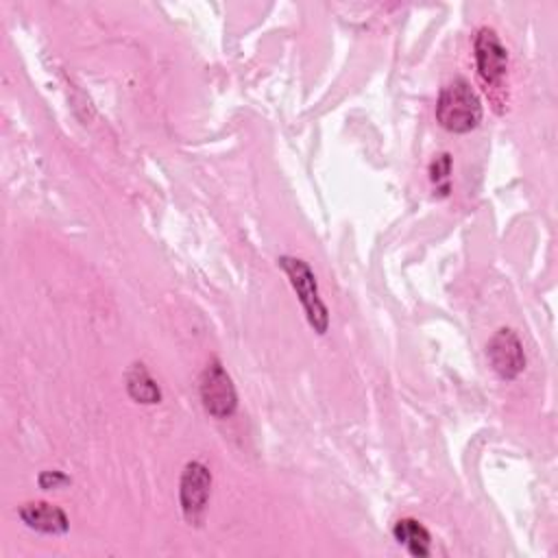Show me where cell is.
Returning <instances> with one entry per match:
<instances>
[{
	"mask_svg": "<svg viewBox=\"0 0 558 558\" xmlns=\"http://www.w3.org/2000/svg\"><path fill=\"white\" fill-rule=\"evenodd\" d=\"M436 120L449 133H469L480 124L482 100L466 78L456 76L440 89Z\"/></svg>",
	"mask_w": 558,
	"mask_h": 558,
	"instance_id": "1",
	"label": "cell"
},
{
	"mask_svg": "<svg viewBox=\"0 0 558 558\" xmlns=\"http://www.w3.org/2000/svg\"><path fill=\"white\" fill-rule=\"evenodd\" d=\"M277 266L288 275L290 286L303 305L310 327L323 336L329 329V310H327L325 301L320 299L314 270L310 268V264L305 259L292 257V255H281L277 259Z\"/></svg>",
	"mask_w": 558,
	"mask_h": 558,
	"instance_id": "2",
	"label": "cell"
},
{
	"mask_svg": "<svg viewBox=\"0 0 558 558\" xmlns=\"http://www.w3.org/2000/svg\"><path fill=\"white\" fill-rule=\"evenodd\" d=\"M198 395L203 408L214 418H229L238 410L235 386L218 360H211L198 377Z\"/></svg>",
	"mask_w": 558,
	"mask_h": 558,
	"instance_id": "3",
	"label": "cell"
},
{
	"mask_svg": "<svg viewBox=\"0 0 558 558\" xmlns=\"http://www.w3.org/2000/svg\"><path fill=\"white\" fill-rule=\"evenodd\" d=\"M209 495H211V471L198 460L187 462L179 480V504H181L183 519L190 525L203 523Z\"/></svg>",
	"mask_w": 558,
	"mask_h": 558,
	"instance_id": "4",
	"label": "cell"
},
{
	"mask_svg": "<svg viewBox=\"0 0 558 558\" xmlns=\"http://www.w3.org/2000/svg\"><path fill=\"white\" fill-rule=\"evenodd\" d=\"M473 57H475L477 74L484 83L497 85L506 76L508 52H506V46L501 44L499 35L493 28H488V26L477 28V33L473 37Z\"/></svg>",
	"mask_w": 558,
	"mask_h": 558,
	"instance_id": "5",
	"label": "cell"
},
{
	"mask_svg": "<svg viewBox=\"0 0 558 558\" xmlns=\"http://www.w3.org/2000/svg\"><path fill=\"white\" fill-rule=\"evenodd\" d=\"M486 357H488L493 371L506 381L519 377L525 368L523 344H521L519 336L508 327L497 329L493 333V338L486 344Z\"/></svg>",
	"mask_w": 558,
	"mask_h": 558,
	"instance_id": "6",
	"label": "cell"
},
{
	"mask_svg": "<svg viewBox=\"0 0 558 558\" xmlns=\"http://www.w3.org/2000/svg\"><path fill=\"white\" fill-rule=\"evenodd\" d=\"M22 523L41 534H65L70 530L68 514L48 501H26L17 510Z\"/></svg>",
	"mask_w": 558,
	"mask_h": 558,
	"instance_id": "7",
	"label": "cell"
},
{
	"mask_svg": "<svg viewBox=\"0 0 558 558\" xmlns=\"http://www.w3.org/2000/svg\"><path fill=\"white\" fill-rule=\"evenodd\" d=\"M392 536L414 558H427L432 551V536L427 527L416 519H410V517L399 519L392 525Z\"/></svg>",
	"mask_w": 558,
	"mask_h": 558,
	"instance_id": "8",
	"label": "cell"
},
{
	"mask_svg": "<svg viewBox=\"0 0 558 558\" xmlns=\"http://www.w3.org/2000/svg\"><path fill=\"white\" fill-rule=\"evenodd\" d=\"M124 381H126V392L135 403L153 405V403L161 401V390L142 362H135L129 366Z\"/></svg>",
	"mask_w": 558,
	"mask_h": 558,
	"instance_id": "9",
	"label": "cell"
},
{
	"mask_svg": "<svg viewBox=\"0 0 558 558\" xmlns=\"http://www.w3.org/2000/svg\"><path fill=\"white\" fill-rule=\"evenodd\" d=\"M429 181L436 190L434 194H438L440 198L449 196V192H451V155L449 153L438 155L429 163Z\"/></svg>",
	"mask_w": 558,
	"mask_h": 558,
	"instance_id": "10",
	"label": "cell"
},
{
	"mask_svg": "<svg viewBox=\"0 0 558 558\" xmlns=\"http://www.w3.org/2000/svg\"><path fill=\"white\" fill-rule=\"evenodd\" d=\"M70 482H72V480H70L65 473H61V471H41L39 477H37V484H39V488H44V490L63 488V486H68Z\"/></svg>",
	"mask_w": 558,
	"mask_h": 558,
	"instance_id": "11",
	"label": "cell"
}]
</instances>
